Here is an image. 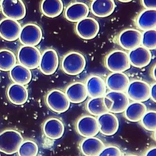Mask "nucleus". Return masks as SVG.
<instances>
[{
	"label": "nucleus",
	"instance_id": "nucleus-13",
	"mask_svg": "<svg viewBox=\"0 0 156 156\" xmlns=\"http://www.w3.org/2000/svg\"><path fill=\"white\" fill-rule=\"evenodd\" d=\"M141 39L142 34L139 30L129 29L120 34L119 41L122 48L131 50L139 47L141 43Z\"/></svg>",
	"mask_w": 156,
	"mask_h": 156
},
{
	"label": "nucleus",
	"instance_id": "nucleus-12",
	"mask_svg": "<svg viewBox=\"0 0 156 156\" xmlns=\"http://www.w3.org/2000/svg\"><path fill=\"white\" fill-rule=\"evenodd\" d=\"M76 129L78 133L85 137L95 136L99 131L97 120L91 116H85L78 120Z\"/></svg>",
	"mask_w": 156,
	"mask_h": 156
},
{
	"label": "nucleus",
	"instance_id": "nucleus-7",
	"mask_svg": "<svg viewBox=\"0 0 156 156\" xmlns=\"http://www.w3.org/2000/svg\"><path fill=\"white\" fill-rule=\"evenodd\" d=\"M1 5L3 14L8 18L19 20L25 17L26 9L22 0H3Z\"/></svg>",
	"mask_w": 156,
	"mask_h": 156
},
{
	"label": "nucleus",
	"instance_id": "nucleus-26",
	"mask_svg": "<svg viewBox=\"0 0 156 156\" xmlns=\"http://www.w3.org/2000/svg\"><path fill=\"white\" fill-rule=\"evenodd\" d=\"M10 76L14 83L22 85L29 83L32 79L30 69L21 64L15 65L10 70Z\"/></svg>",
	"mask_w": 156,
	"mask_h": 156
},
{
	"label": "nucleus",
	"instance_id": "nucleus-2",
	"mask_svg": "<svg viewBox=\"0 0 156 156\" xmlns=\"http://www.w3.org/2000/svg\"><path fill=\"white\" fill-rule=\"evenodd\" d=\"M86 58L81 53L72 52L65 56L62 62V68L66 73L70 76L80 74L86 67Z\"/></svg>",
	"mask_w": 156,
	"mask_h": 156
},
{
	"label": "nucleus",
	"instance_id": "nucleus-9",
	"mask_svg": "<svg viewBox=\"0 0 156 156\" xmlns=\"http://www.w3.org/2000/svg\"><path fill=\"white\" fill-rule=\"evenodd\" d=\"M76 33L81 38L91 40L97 36L99 25L97 20L92 17H86L78 21L76 26Z\"/></svg>",
	"mask_w": 156,
	"mask_h": 156
},
{
	"label": "nucleus",
	"instance_id": "nucleus-38",
	"mask_svg": "<svg viewBox=\"0 0 156 156\" xmlns=\"http://www.w3.org/2000/svg\"><path fill=\"white\" fill-rule=\"evenodd\" d=\"M119 1H120V2H122L127 3L131 2L132 0H119Z\"/></svg>",
	"mask_w": 156,
	"mask_h": 156
},
{
	"label": "nucleus",
	"instance_id": "nucleus-28",
	"mask_svg": "<svg viewBox=\"0 0 156 156\" xmlns=\"http://www.w3.org/2000/svg\"><path fill=\"white\" fill-rule=\"evenodd\" d=\"M137 26L142 30L155 29L156 9H147L140 13L136 21Z\"/></svg>",
	"mask_w": 156,
	"mask_h": 156
},
{
	"label": "nucleus",
	"instance_id": "nucleus-5",
	"mask_svg": "<svg viewBox=\"0 0 156 156\" xmlns=\"http://www.w3.org/2000/svg\"><path fill=\"white\" fill-rule=\"evenodd\" d=\"M46 101L51 110L58 113L67 111L70 102L66 94L58 89L50 91L46 97Z\"/></svg>",
	"mask_w": 156,
	"mask_h": 156
},
{
	"label": "nucleus",
	"instance_id": "nucleus-27",
	"mask_svg": "<svg viewBox=\"0 0 156 156\" xmlns=\"http://www.w3.org/2000/svg\"><path fill=\"white\" fill-rule=\"evenodd\" d=\"M42 13L46 17L54 18L60 15L63 11L62 0H43L41 5Z\"/></svg>",
	"mask_w": 156,
	"mask_h": 156
},
{
	"label": "nucleus",
	"instance_id": "nucleus-31",
	"mask_svg": "<svg viewBox=\"0 0 156 156\" xmlns=\"http://www.w3.org/2000/svg\"><path fill=\"white\" fill-rule=\"evenodd\" d=\"M20 156H36L38 153L37 144L31 140L23 141L17 151Z\"/></svg>",
	"mask_w": 156,
	"mask_h": 156
},
{
	"label": "nucleus",
	"instance_id": "nucleus-4",
	"mask_svg": "<svg viewBox=\"0 0 156 156\" xmlns=\"http://www.w3.org/2000/svg\"><path fill=\"white\" fill-rule=\"evenodd\" d=\"M105 64L108 69L114 73H122L131 67L128 54L120 50L110 53L107 57Z\"/></svg>",
	"mask_w": 156,
	"mask_h": 156
},
{
	"label": "nucleus",
	"instance_id": "nucleus-11",
	"mask_svg": "<svg viewBox=\"0 0 156 156\" xmlns=\"http://www.w3.org/2000/svg\"><path fill=\"white\" fill-rule=\"evenodd\" d=\"M58 57L56 50L48 49L41 56L39 66L40 70L45 75H51L55 73L58 65Z\"/></svg>",
	"mask_w": 156,
	"mask_h": 156
},
{
	"label": "nucleus",
	"instance_id": "nucleus-3",
	"mask_svg": "<svg viewBox=\"0 0 156 156\" xmlns=\"http://www.w3.org/2000/svg\"><path fill=\"white\" fill-rule=\"evenodd\" d=\"M41 56L40 50L35 46L24 45L20 48L17 53L20 63L30 69L38 67Z\"/></svg>",
	"mask_w": 156,
	"mask_h": 156
},
{
	"label": "nucleus",
	"instance_id": "nucleus-29",
	"mask_svg": "<svg viewBox=\"0 0 156 156\" xmlns=\"http://www.w3.org/2000/svg\"><path fill=\"white\" fill-rule=\"evenodd\" d=\"M125 111L127 119L131 122H137L146 113L147 107L143 103L136 101L128 105Z\"/></svg>",
	"mask_w": 156,
	"mask_h": 156
},
{
	"label": "nucleus",
	"instance_id": "nucleus-19",
	"mask_svg": "<svg viewBox=\"0 0 156 156\" xmlns=\"http://www.w3.org/2000/svg\"><path fill=\"white\" fill-rule=\"evenodd\" d=\"M66 94L70 102L79 104L86 100L88 96L86 86L80 82H76L67 87Z\"/></svg>",
	"mask_w": 156,
	"mask_h": 156
},
{
	"label": "nucleus",
	"instance_id": "nucleus-23",
	"mask_svg": "<svg viewBox=\"0 0 156 156\" xmlns=\"http://www.w3.org/2000/svg\"><path fill=\"white\" fill-rule=\"evenodd\" d=\"M88 94L91 97H101L106 94V87L104 81L97 76H93L87 80L86 83Z\"/></svg>",
	"mask_w": 156,
	"mask_h": 156
},
{
	"label": "nucleus",
	"instance_id": "nucleus-22",
	"mask_svg": "<svg viewBox=\"0 0 156 156\" xmlns=\"http://www.w3.org/2000/svg\"><path fill=\"white\" fill-rule=\"evenodd\" d=\"M105 148V145L101 140L96 137H87L81 143L80 149L84 155H99Z\"/></svg>",
	"mask_w": 156,
	"mask_h": 156
},
{
	"label": "nucleus",
	"instance_id": "nucleus-14",
	"mask_svg": "<svg viewBox=\"0 0 156 156\" xmlns=\"http://www.w3.org/2000/svg\"><path fill=\"white\" fill-rule=\"evenodd\" d=\"M99 130L106 136H111L116 133L119 128V122L115 115L106 112L98 118Z\"/></svg>",
	"mask_w": 156,
	"mask_h": 156
},
{
	"label": "nucleus",
	"instance_id": "nucleus-25",
	"mask_svg": "<svg viewBox=\"0 0 156 156\" xmlns=\"http://www.w3.org/2000/svg\"><path fill=\"white\" fill-rule=\"evenodd\" d=\"M105 96L110 98L113 101L112 106L110 110L112 112H123L129 104V98L124 92L113 91L105 94Z\"/></svg>",
	"mask_w": 156,
	"mask_h": 156
},
{
	"label": "nucleus",
	"instance_id": "nucleus-8",
	"mask_svg": "<svg viewBox=\"0 0 156 156\" xmlns=\"http://www.w3.org/2000/svg\"><path fill=\"white\" fill-rule=\"evenodd\" d=\"M126 90L128 97L134 101L144 102L151 97L150 87L144 81L135 80L131 82Z\"/></svg>",
	"mask_w": 156,
	"mask_h": 156
},
{
	"label": "nucleus",
	"instance_id": "nucleus-10",
	"mask_svg": "<svg viewBox=\"0 0 156 156\" xmlns=\"http://www.w3.org/2000/svg\"><path fill=\"white\" fill-rule=\"evenodd\" d=\"M17 20L5 18L0 21V37L7 41H16L19 38L21 29Z\"/></svg>",
	"mask_w": 156,
	"mask_h": 156
},
{
	"label": "nucleus",
	"instance_id": "nucleus-20",
	"mask_svg": "<svg viewBox=\"0 0 156 156\" xmlns=\"http://www.w3.org/2000/svg\"><path fill=\"white\" fill-rule=\"evenodd\" d=\"M7 96L11 103L16 105H22L28 99V92L23 85L14 83L9 87Z\"/></svg>",
	"mask_w": 156,
	"mask_h": 156
},
{
	"label": "nucleus",
	"instance_id": "nucleus-36",
	"mask_svg": "<svg viewBox=\"0 0 156 156\" xmlns=\"http://www.w3.org/2000/svg\"><path fill=\"white\" fill-rule=\"evenodd\" d=\"M156 83H154L152 86L151 88L150 91V97H151L152 99L154 102H156Z\"/></svg>",
	"mask_w": 156,
	"mask_h": 156
},
{
	"label": "nucleus",
	"instance_id": "nucleus-24",
	"mask_svg": "<svg viewBox=\"0 0 156 156\" xmlns=\"http://www.w3.org/2000/svg\"><path fill=\"white\" fill-rule=\"evenodd\" d=\"M115 5L113 0H94L91 5L94 15L99 17L109 16L115 10Z\"/></svg>",
	"mask_w": 156,
	"mask_h": 156
},
{
	"label": "nucleus",
	"instance_id": "nucleus-33",
	"mask_svg": "<svg viewBox=\"0 0 156 156\" xmlns=\"http://www.w3.org/2000/svg\"><path fill=\"white\" fill-rule=\"evenodd\" d=\"M143 126L149 131H155L156 129V112L151 111L146 113L141 119Z\"/></svg>",
	"mask_w": 156,
	"mask_h": 156
},
{
	"label": "nucleus",
	"instance_id": "nucleus-16",
	"mask_svg": "<svg viewBox=\"0 0 156 156\" xmlns=\"http://www.w3.org/2000/svg\"><path fill=\"white\" fill-rule=\"evenodd\" d=\"M128 57L133 66L140 68L147 66L150 63L152 55L148 49L144 47H137L130 51Z\"/></svg>",
	"mask_w": 156,
	"mask_h": 156
},
{
	"label": "nucleus",
	"instance_id": "nucleus-21",
	"mask_svg": "<svg viewBox=\"0 0 156 156\" xmlns=\"http://www.w3.org/2000/svg\"><path fill=\"white\" fill-rule=\"evenodd\" d=\"M129 83L128 76L122 73H114L107 78L106 85L110 90L116 92H124Z\"/></svg>",
	"mask_w": 156,
	"mask_h": 156
},
{
	"label": "nucleus",
	"instance_id": "nucleus-34",
	"mask_svg": "<svg viewBox=\"0 0 156 156\" xmlns=\"http://www.w3.org/2000/svg\"><path fill=\"white\" fill-rule=\"evenodd\" d=\"M122 152L119 148L115 146H109L104 148L99 154V156H122Z\"/></svg>",
	"mask_w": 156,
	"mask_h": 156
},
{
	"label": "nucleus",
	"instance_id": "nucleus-6",
	"mask_svg": "<svg viewBox=\"0 0 156 156\" xmlns=\"http://www.w3.org/2000/svg\"><path fill=\"white\" fill-rule=\"evenodd\" d=\"M43 33L41 27L34 23H28L21 28L19 39L23 45L35 46L42 40Z\"/></svg>",
	"mask_w": 156,
	"mask_h": 156
},
{
	"label": "nucleus",
	"instance_id": "nucleus-32",
	"mask_svg": "<svg viewBox=\"0 0 156 156\" xmlns=\"http://www.w3.org/2000/svg\"><path fill=\"white\" fill-rule=\"evenodd\" d=\"M141 42L144 47L148 50H154L156 48L155 29L146 30L142 35Z\"/></svg>",
	"mask_w": 156,
	"mask_h": 156
},
{
	"label": "nucleus",
	"instance_id": "nucleus-15",
	"mask_svg": "<svg viewBox=\"0 0 156 156\" xmlns=\"http://www.w3.org/2000/svg\"><path fill=\"white\" fill-rule=\"evenodd\" d=\"M113 104V101L105 96L94 98L87 103V110L94 115H100L110 112Z\"/></svg>",
	"mask_w": 156,
	"mask_h": 156
},
{
	"label": "nucleus",
	"instance_id": "nucleus-30",
	"mask_svg": "<svg viewBox=\"0 0 156 156\" xmlns=\"http://www.w3.org/2000/svg\"><path fill=\"white\" fill-rule=\"evenodd\" d=\"M15 55L12 51L6 49L0 50V70L10 71L16 63Z\"/></svg>",
	"mask_w": 156,
	"mask_h": 156
},
{
	"label": "nucleus",
	"instance_id": "nucleus-39",
	"mask_svg": "<svg viewBox=\"0 0 156 156\" xmlns=\"http://www.w3.org/2000/svg\"><path fill=\"white\" fill-rule=\"evenodd\" d=\"M3 0H0V5L2 4V2Z\"/></svg>",
	"mask_w": 156,
	"mask_h": 156
},
{
	"label": "nucleus",
	"instance_id": "nucleus-37",
	"mask_svg": "<svg viewBox=\"0 0 156 156\" xmlns=\"http://www.w3.org/2000/svg\"><path fill=\"white\" fill-rule=\"evenodd\" d=\"M146 155L147 156H156V148L154 147L151 149L147 152Z\"/></svg>",
	"mask_w": 156,
	"mask_h": 156
},
{
	"label": "nucleus",
	"instance_id": "nucleus-18",
	"mask_svg": "<svg viewBox=\"0 0 156 156\" xmlns=\"http://www.w3.org/2000/svg\"><path fill=\"white\" fill-rule=\"evenodd\" d=\"M89 8L83 2H75L71 4L65 11V16L69 21L76 22L86 18L89 13Z\"/></svg>",
	"mask_w": 156,
	"mask_h": 156
},
{
	"label": "nucleus",
	"instance_id": "nucleus-17",
	"mask_svg": "<svg viewBox=\"0 0 156 156\" xmlns=\"http://www.w3.org/2000/svg\"><path fill=\"white\" fill-rule=\"evenodd\" d=\"M43 132L45 136L52 140L61 138L64 132V126L61 120L57 118L48 119L44 123Z\"/></svg>",
	"mask_w": 156,
	"mask_h": 156
},
{
	"label": "nucleus",
	"instance_id": "nucleus-35",
	"mask_svg": "<svg viewBox=\"0 0 156 156\" xmlns=\"http://www.w3.org/2000/svg\"><path fill=\"white\" fill-rule=\"evenodd\" d=\"M143 5L147 9H156V0H142Z\"/></svg>",
	"mask_w": 156,
	"mask_h": 156
},
{
	"label": "nucleus",
	"instance_id": "nucleus-1",
	"mask_svg": "<svg viewBox=\"0 0 156 156\" xmlns=\"http://www.w3.org/2000/svg\"><path fill=\"white\" fill-rule=\"evenodd\" d=\"M23 138L17 130H6L0 134V151L6 154H13L18 151Z\"/></svg>",
	"mask_w": 156,
	"mask_h": 156
}]
</instances>
